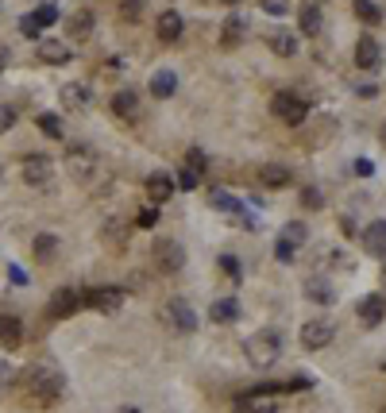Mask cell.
Listing matches in <instances>:
<instances>
[{
  "label": "cell",
  "instance_id": "6da1fadb",
  "mask_svg": "<svg viewBox=\"0 0 386 413\" xmlns=\"http://www.w3.org/2000/svg\"><path fill=\"white\" fill-rule=\"evenodd\" d=\"M23 386H28V398H35L39 406H51V402L62 398V375L51 367H31L28 375H23Z\"/></svg>",
  "mask_w": 386,
  "mask_h": 413
},
{
  "label": "cell",
  "instance_id": "7a4b0ae2",
  "mask_svg": "<svg viewBox=\"0 0 386 413\" xmlns=\"http://www.w3.org/2000/svg\"><path fill=\"white\" fill-rule=\"evenodd\" d=\"M243 352H248V359L255 363V367H275L278 355H282V333H278V328H263V333L248 336Z\"/></svg>",
  "mask_w": 386,
  "mask_h": 413
},
{
  "label": "cell",
  "instance_id": "3957f363",
  "mask_svg": "<svg viewBox=\"0 0 386 413\" xmlns=\"http://www.w3.org/2000/svg\"><path fill=\"white\" fill-rule=\"evenodd\" d=\"M270 116H275L278 124L298 128V124H306V116H309V101L298 97L294 89H278V93L270 97Z\"/></svg>",
  "mask_w": 386,
  "mask_h": 413
},
{
  "label": "cell",
  "instance_id": "277c9868",
  "mask_svg": "<svg viewBox=\"0 0 386 413\" xmlns=\"http://www.w3.org/2000/svg\"><path fill=\"white\" fill-rule=\"evenodd\" d=\"M151 259H155V270L162 275H178L186 267V247L178 239H155L151 244Z\"/></svg>",
  "mask_w": 386,
  "mask_h": 413
},
{
  "label": "cell",
  "instance_id": "5b68a950",
  "mask_svg": "<svg viewBox=\"0 0 386 413\" xmlns=\"http://www.w3.org/2000/svg\"><path fill=\"white\" fill-rule=\"evenodd\" d=\"M66 170H70V178H78V181H93V174H97V151H89L85 143H73L70 151H66Z\"/></svg>",
  "mask_w": 386,
  "mask_h": 413
},
{
  "label": "cell",
  "instance_id": "8992f818",
  "mask_svg": "<svg viewBox=\"0 0 386 413\" xmlns=\"http://www.w3.org/2000/svg\"><path fill=\"white\" fill-rule=\"evenodd\" d=\"M81 305L85 309H97V313H116L124 305V290L120 286H93V290L81 294Z\"/></svg>",
  "mask_w": 386,
  "mask_h": 413
},
{
  "label": "cell",
  "instance_id": "52a82bcc",
  "mask_svg": "<svg viewBox=\"0 0 386 413\" xmlns=\"http://www.w3.org/2000/svg\"><path fill=\"white\" fill-rule=\"evenodd\" d=\"M51 178H54V162L47 159V155H28V159H23V181H28V186L47 189Z\"/></svg>",
  "mask_w": 386,
  "mask_h": 413
},
{
  "label": "cell",
  "instance_id": "ba28073f",
  "mask_svg": "<svg viewBox=\"0 0 386 413\" xmlns=\"http://www.w3.org/2000/svg\"><path fill=\"white\" fill-rule=\"evenodd\" d=\"M332 336H336V328L328 325V321H306V325H301V348L321 352V348L332 344Z\"/></svg>",
  "mask_w": 386,
  "mask_h": 413
},
{
  "label": "cell",
  "instance_id": "9c48e42d",
  "mask_svg": "<svg viewBox=\"0 0 386 413\" xmlns=\"http://www.w3.org/2000/svg\"><path fill=\"white\" fill-rule=\"evenodd\" d=\"M356 66H359V70H371V73L382 66V47L375 43L371 35H363V39L356 43Z\"/></svg>",
  "mask_w": 386,
  "mask_h": 413
},
{
  "label": "cell",
  "instance_id": "30bf717a",
  "mask_svg": "<svg viewBox=\"0 0 386 413\" xmlns=\"http://www.w3.org/2000/svg\"><path fill=\"white\" fill-rule=\"evenodd\" d=\"M128 220L124 217H109L104 220V228H101V239H104V247H109V251H120V247L128 244Z\"/></svg>",
  "mask_w": 386,
  "mask_h": 413
},
{
  "label": "cell",
  "instance_id": "8fae6325",
  "mask_svg": "<svg viewBox=\"0 0 386 413\" xmlns=\"http://www.w3.org/2000/svg\"><path fill=\"white\" fill-rule=\"evenodd\" d=\"M356 313H359V321H363L367 328H375V325L386 317V297H382V294H367L363 301L356 305Z\"/></svg>",
  "mask_w": 386,
  "mask_h": 413
},
{
  "label": "cell",
  "instance_id": "7c38bea8",
  "mask_svg": "<svg viewBox=\"0 0 386 413\" xmlns=\"http://www.w3.org/2000/svg\"><path fill=\"white\" fill-rule=\"evenodd\" d=\"M155 31H159V39L162 43H178L182 39V31H186V20L170 8V12H162L159 20H155Z\"/></svg>",
  "mask_w": 386,
  "mask_h": 413
},
{
  "label": "cell",
  "instance_id": "4fadbf2b",
  "mask_svg": "<svg viewBox=\"0 0 386 413\" xmlns=\"http://www.w3.org/2000/svg\"><path fill=\"white\" fill-rule=\"evenodd\" d=\"M290 181H294V174H290V167H282V162H263V167H259V186L286 189Z\"/></svg>",
  "mask_w": 386,
  "mask_h": 413
},
{
  "label": "cell",
  "instance_id": "5bb4252c",
  "mask_svg": "<svg viewBox=\"0 0 386 413\" xmlns=\"http://www.w3.org/2000/svg\"><path fill=\"white\" fill-rule=\"evenodd\" d=\"M47 309H51V317H73V313L81 309V294L70 290V286H66V290H54V297H51Z\"/></svg>",
  "mask_w": 386,
  "mask_h": 413
},
{
  "label": "cell",
  "instance_id": "9a60e30c",
  "mask_svg": "<svg viewBox=\"0 0 386 413\" xmlns=\"http://www.w3.org/2000/svg\"><path fill=\"white\" fill-rule=\"evenodd\" d=\"M167 317H170V325L182 328V333H193V328H197V313L182 301V297H174V301L167 305Z\"/></svg>",
  "mask_w": 386,
  "mask_h": 413
},
{
  "label": "cell",
  "instance_id": "2e32d148",
  "mask_svg": "<svg viewBox=\"0 0 386 413\" xmlns=\"http://www.w3.org/2000/svg\"><path fill=\"white\" fill-rule=\"evenodd\" d=\"M39 62L66 66V62H70V47H66L62 39H43V43H39Z\"/></svg>",
  "mask_w": 386,
  "mask_h": 413
},
{
  "label": "cell",
  "instance_id": "e0dca14e",
  "mask_svg": "<svg viewBox=\"0 0 386 413\" xmlns=\"http://www.w3.org/2000/svg\"><path fill=\"white\" fill-rule=\"evenodd\" d=\"M174 189H178V186H174V178H170L167 170H155V174L147 178V193H151L155 205H162L170 193H174Z\"/></svg>",
  "mask_w": 386,
  "mask_h": 413
},
{
  "label": "cell",
  "instance_id": "ac0fdd59",
  "mask_svg": "<svg viewBox=\"0 0 386 413\" xmlns=\"http://www.w3.org/2000/svg\"><path fill=\"white\" fill-rule=\"evenodd\" d=\"M59 236H51V232H39L35 239H31V255H35L39 263H54L59 259Z\"/></svg>",
  "mask_w": 386,
  "mask_h": 413
},
{
  "label": "cell",
  "instance_id": "d6986e66",
  "mask_svg": "<svg viewBox=\"0 0 386 413\" xmlns=\"http://www.w3.org/2000/svg\"><path fill=\"white\" fill-rule=\"evenodd\" d=\"M243 35H248V20L232 12V16L224 20V28H220V47H228V51H232V47L240 43Z\"/></svg>",
  "mask_w": 386,
  "mask_h": 413
},
{
  "label": "cell",
  "instance_id": "ffe728a7",
  "mask_svg": "<svg viewBox=\"0 0 386 413\" xmlns=\"http://www.w3.org/2000/svg\"><path fill=\"white\" fill-rule=\"evenodd\" d=\"M363 247L375 255V259H386V220H375V225H367Z\"/></svg>",
  "mask_w": 386,
  "mask_h": 413
},
{
  "label": "cell",
  "instance_id": "44dd1931",
  "mask_svg": "<svg viewBox=\"0 0 386 413\" xmlns=\"http://www.w3.org/2000/svg\"><path fill=\"white\" fill-rule=\"evenodd\" d=\"M112 112H116L120 120H139V93L120 89V93L112 97Z\"/></svg>",
  "mask_w": 386,
  "mask_h": 413
},
{
  "label": "cell",
  "instance_id": "7402d4cb",
  "mask_svg": "<svg viewBox=\"0 0 386 413\" xmlns=\"http://www.w3.org/2000/svg\"><path fill=\"white\" fill-rule=\"evenodd\" d=\"M151 93L159 97V101L174 97V93H178V73H174V70H155V73H151Z\"/></svg>",
  "mask_w": 386,
  "mask_h": 413
},
{
  "label": "cell",
  "instance_id": "603a6c76",
  "mask_svg": "<svg viewBox=\"0 0 386 413\" xmlns=\"http://www.w3.org/2000/svg\"><path fill=\"white\" fill-rule=\"evenodd\" d=\"M209 317H212V325H232V321L240 317V301H236V297H217Z\"/></svg>",
  "mask_w": 386,
  "mask_h": 413
},
{
  "label": "cell",
  "instance_id": "cb8c5ba5",
  "mask_svg": "<svg viewBox=\"0 0 386 413\" xmlns=\"http://www.w3.org/2000/svg\"><path fill=\"white\" fill-rule=\"evenodd\" d=\"M298 23H301V31L313 39V35H321V31H325V12L317 4H306V8H301V16H298Z\"/></svg>",
  "mask_w": 386,
  "mask_h": 413
},
{
  "label": "cell",
  "instance_id": "d4e9b609",
  "mask_svg": "<svg viewBox=\"0 0 386 413\" xmlns=\"http://www.w3.org/2000/svg\"><path fill=\"white\" fill-rule=\"evenodd\" d=\"M89 89L85 85H78V81H70V85H62V104L66 109H73V112H81V109H89Z\"/></svg>",
  "mask_w": 386,
  "mask_h": 413
},
{
  "label": "cell",
  "instance_id": "484cf974",
  "mask_svg": "<svg viewBox=\"0 0 386 413\" xmlns=\"http://www.w3.org/2000/svg\"><path fill=\"white\" fill-rule=\"evenodd\" d=\"M20 340H23V325L4 313V317H0V344H4V348H16Z\"/></svg>",
  "mask_w": 386,
  "mask_h": 413
},
{
  "label": "cell",
  "instance_id": "4316f807",
  "mask_svg": "<svg viewBox=\"0 0 386 413\" xmlns=\"http://www.w3.org/2000/svg\"><path fill=\"white\" fill-rule=\"evenodd\" d=\"M270 51H275V54H282V59H294V54H298V39H294L290 31H282V28H278L275 35H270Z\"/></svg>",
  "mask_w": 386,
  "mask_h": 413
},
{
  "label": "cell",
  "instance_id": "83f0119b",
  "mask_svg": "<svg viewBox=\"0 0 386 413\" xmlns=\"http://www.w3.org/2000/svg\"><path fill=\"white\" fill-rule=\"evenodd\" d=\"M236 413H278V402H259V390H255V394H248V398H240Z\"/></svg>",
  "mask_w": 386,
  "mask_h": 413
},
{
  "label": "cell",
  "instance_id": "f1b7e54d",
  "mask_svg": "<svg viewBox=\"0 0 386 413\" xmlns=\"http://www.w3.org/2000/svg\"><path fill=\"white\" fill-rule=\"evenodd\" d=\"M89 31H93V12L70 16V39H89Z\"/></svg>",
  "mask_w": 386,
  "mask_h": 413
},
{
  "label": "cell",
  "instance_id": "f546056e",
  "mask_svg": "<svg viewBox=\"0 0 386 413\" xmlns=\"http://www.w3.org/2000/svg\"><path fill=\"white\" fill-rule=\"evenodd\" d=\"M351 8H356V16L363 23H379L382 20V8L375 4V0H351Z\"/></svg>",
  "mask_w": 386,
  "mask_h": 413
},
{
  "label": "cell",
  "instance_id": "4dcf8cb0",
  "mask_svg": "<svg viewBox=\"0 0 386 413\" xmlns=\"http://www.w3.org/2000/svg\"><path fill=\"white\" fill-rule=\"evenodd\" d=\"M306 297H313V301L328 305V301H332V286H328L325 278H309V282H306Z\"/></svg>",
  "mask_w": 386,
  "mask_h": 413
},
{
  "label": "cell",
  "instance_id": "1f68e13d",
  "mask_svg": "<svg viewBox=\"0 0 386 413\" xmlns=\"http://www.w3.org/2000/svg\"><path fill=\"white\" fill-rule=\"evenodd\" d=\"M35 124H39V131H43V136H51V139H62V120L54 116V112H43V116H39Z\"/></svg>",
  "mask_w": 386,
  "mask_h": 413
},
{
  "label": "cell",
  "instance_id": "d6a6232c",
  "mask_svg": "<svg viewBox=\"0 0 386 413\" xmlns=\"http://www.w3.org/2000/svg\"><path fill=\"white\" fill-rule=\"evenodd\" d=\"M282 239H290L294 247H301V244H306V239H309V228L294 220V225H286V228H282Z\"/></svg>",
  "mask_w": 386,
  "mask_h": 413
},
{
  "label": "cell",
  "instance_id": "836d02e7",
  "mask_svg": "<svg viewBox=\"0 0 386 413\" xmlns=\"http://www.w3.org/2000/svg\"><path fill=\"white\" fill-rule=\"evenodd\" d=\"M182 167H190L193 174H201V170L209 167V159H205V151H201V147H190V151H186V162H182Z\"/></svg>",
  "mask_w": 386,
  "mask_h": 413
},
{
  "label": "cell",
  "instance_id": "e575fe53",
  "mask_svg": "<svg viewBox=\"0 0 386 413\" xmlns=\"http://www.w3.org/2000/svg\"><path fill=\"white\" fill-rule=\"evenodd\" d=\"M139 16H143V0H124V4H120V20L135 23Z\"/></svg>",
  "mask_w": 386,
  "mask_h": 413
},
{
  "label": "cell",
  "instance_id": "d590c367",
  "mask_svg": "<svg viewBox=\"0 0 386 413\" xmlns=\"http://www.w3.org/2000/svg\"><path fill=\"white\" fill-rule=\"evenodd\" d=\"M35 23H39V28H51V23H59V8H54V4H43V8L35 12Z\"/></svg>",
  "mask_w": 386,
  "mask_h": 413
},
{
  "label": "cell",
  "instance_id": "8d00e7d4",
  "mask_svg": "<svg viewBox=\"0 0 386 413\" xmlns=\"http://www.w3.org/2000/svg\"><path fill=\"white\" fill-rule=\"evenodd\" d=\"M301 205H306V209H321V205H325V197H321V189H313V186H306V189H301Z\"/></svg>",
  "mask_w": 386,
  "mask_h": 413
},
{
  "label": "cell",
  "instance_id": "74e56055",
  "mask_svg": "<svg viewBox=\"0 0 386 413\" xmlns=\"http://www.w3.org/2000/svg\"><path fill=\"white\" fill-rule=\"evenodd\" d=\"M135 225H139V228H155V225H159V209H155V205H147V209H139Z\"/></svg>",
  "mask_w": 386,
  "mask_h": 413
},
{
  "label": "cell",
  "instance_id": "f35d334b",
  "mask_svg": "<svg viewBox=\"0 0 386 413\" xmlns=\"http://www.w3.org/2000/svg\"><path fill=\"white\" fill-rule=\"evenodd\" d=\"M174 186H178V189H186V193H190V189H197V174H193L190 167H182V170H178V178H174Z\"/></svg>",
  "mask_w": 386,
  "mask_h": 413
},
{
  "label": "cell",
  "instance_id": "ab89813d",
  "mask_svg": "<svg viewBox=\"0 0 386 413\" xmlns=\"http://www.w3.org/2000/svg\"><path fill=\"white\" fill-rule=\"evenodd\" d=\"M275 255H278V259H282V263H294V255H298V247H294L290 239H282V236H278V244H275Z\"/></svg>",
  "mask_w": 386,
  "mask_h": 413
},
{
  "label": "cell",
  "instance_id": "60d3db41",
  "mask_svg": "<svg viewBox=\"0 0 386 413\" xmlns=\"http://www.w3.org/2000/svg\"><path fill=\"white\" fill-rule=\"evenodd\" d=\"M220 267L228 270V278H232V282H243V270H240V263H236L232 255H220Z\"/></svg>",
  "mask_w": 386,
  "mask_h": 413
},
{
  "label": "cell",
  "instance_id": "b9f144b4",
  "mask_svg": "<svg viewBox=\"0 0 386 413\" xmlns=\"http://www.w3.org/2000/svg\"><path fill=\"white\" fill-rule=\"evenodd\" d=\"M12 383H16V367L12 363H0V394L12 390Z\"/></svg>",
  "mask_w": 386,
  "mask_h": 413
},
{
  "label": "cell",
  "instance_id": "7bdbcfd3",
  "mask_svg": "<svg viewBox=\"0 0 386 413\" xmlns=\"http://www.w3.org/2000/svg\"><path fill=\"white\" fill-rule=\"evenodd\" d=\"M20 31H23V35H28V39H35L43 28H39V23H35V16H23V20H20Z\"/></svg>",
  "mask_w": 386,
  "mask_h": 413
},
{
  "label": "cell",
  "instance_id": "ee69618b",
  "mask_svg": "<svg viewBox=\"0 0 386 413\" xmlns=\"http://www.w3.org/2000/svg\"><path fill=\"white\" fill-rule=\"evenodd\" d=\"M16 124V109L12 104H0V131H8Z\"/></svg>",
  "mask_w": 386,
  "mask_h": 413
},
{
  "label": "cell",
  "instance_id": "f6af8a7d",
  "mask_svg": "<svg viewBox=\"0 0 386 413\" xmlns=\"http://www.w3.org/2000/svg\"><path fill=\"white\" fill-rule=\"evenodd\" d=\"M263 12H270V16H286V0H263Z\"/></svg>",
  "mask_w": 386,
  "mask_h": 413
},
{
  "label": "cell",
  "instance_id": "bcb514c9",
  "mask_svg": "<svg viewBox=\"0 0 386 413\" xmlns=\"http://www.w3.org/2000/svg\"><path fill=\"white\" fill-rule=\"evenodd\" d=\"M356 174H359V178H367V174H375V167H371L367 159H359V162H356Z\"/></svg>",
  "mask_w": 386,
  "mask_h": 413
},
{
  "label": "cell",
  "instance_id": "7dc6e473",
  "mask_svg": "<svg viewBox=\"0 0 386 413\" xmlns=\"http://www.w3.org/2000/svg\"><path fill=\"white\" fill-rule=\"evenodd\" d=\"M356 93H359V97H363V101H371V97H375V93H379V85H359V89H356Z\"/></svg>",
  "mask_w": 386,
  "mask_h": 413
},
{
  "label": "cell",
  "instance_id": "c3c4849f",
  "mask_svg": "<svg viewBox=\"0 0 386 413\" xmlns=\"http://www.w3.org/2000/svg\"><path fill=\"white\" fill-rule=\"evenodd\" d=\"M8 275H12V282H16V286H23V282H28V278H23V270H20V267H8Z\"/></svg>",
  "mask_w": 386,
  "mask_h": 413
},
{
  "label": "cell",
  "instance_id": "681fc988",
  "mask_svg": "<svg viewBox=\"0 0 386 413\" xmlns=\"http://www.w3.org/2000/svg\"><path fill=\"white\" fill-rule=\"evenodd\" d=\"M4 66H8V47L0 43V70H4Z\"/></svg>",
  "mask_w": 386,
  "mask_h": 413
},
{
  "label": "cell",
  "instance_id": "f907efd6",
  "mask_svg": "<svg viewBox=\"0 0 386 413\" xmlns=\"http://www.w3.org/2000/svg\"><path fill=\"white\" fill-rule=\"evenodd\" d=\"M224 4H240V0H224Z\"/></svg>",
  "mask_w": 386,
  "mask_h": 413
},
{
  "label": "cell",
  "instance_id": "816d5d0a",
  "mask_svg": "<svg viewBox=\"0 0 386 413\" xmlns=\"http://www.w3.org/2000/svg\"><path fill=\"white\" fill-rule=\"evenodd\" d=\"M128 413H135V409H128Z\"/></svg>",
  "mask_w": 386,
  "mask_h": 413
},
{
  "label": "cell",
  "instance_id": "f5cc1de1",
  "mask_svg": "<svg viewBox=\"0 0 386 413\" xmlns=\"http://www.w3.org/2000/svg\"><path fill=\"white\" fill-rule=\"evenodd\" d=\"M382 371H386V363H382Z\"/></svg>",
  "mask_w": 386,
  "mask_h": 413
},
{
  "label": "cell",
  "instance_id": "db71d44e",
  "mask_svg": "<svg viewBox=\"0 0 386 413\" xmlns=\"http://www.w3.org/2000/svg\"><path fill=\"white\" fill-rule=\"evenodd\" d=\"M0 170H4V167H0Z\"/></svg>",
  "mask_w": 386,
  "mask_h": 413
}]
</instances>
